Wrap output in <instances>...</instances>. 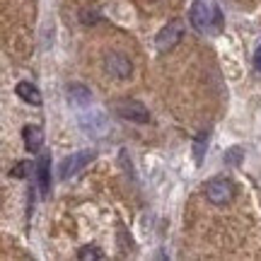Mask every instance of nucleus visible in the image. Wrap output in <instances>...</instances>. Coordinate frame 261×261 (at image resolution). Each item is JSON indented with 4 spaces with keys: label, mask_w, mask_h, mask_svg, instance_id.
I'll use <instances>...</instances> for the list:
<instances>
[{
    "label": "nucleus",
    "mask_w": 261,
    "mask_h": 261,
    "mask_svg": "<svg viewBox=\"0 0 261 261\" xmlns=\"http://www.w3.org/2000/svg\"><path fill=\"white\" fill-rule=\"evenodd\" d=\"M184 34H187L184 22H181V19H169L167 24L158 32V37H155V48H158L160 54H169L174 46L181 44Z\"/></svg>",
    "instance_id": "1"
},
{
    "label": "nucleus",
    "mask_w": 261,
    "mask_h": 261,
    "mask_svg": "<svg viewBox=\"0 0 261 261\" xmlns=\"http://www.w3.org/2000/svg\"><path fill=\"white\" fill-rule=\"evenodd\" d=\"M112 109L114 114H119L121 119H126L130 123H150L148 107L143 102H138V99H116L112 104Z\"/></svg>",
    "instance_id": "2"
},
{
    "label": "nucleus",
    "mask_w": 261,
    "mask_h": 261,
    "mask_svg": "<svg viewBox=\"0 0 261 261\" xmlns=\"http://www.w3.org/2000/svg\"><path fill=\"white\" fill-rule=\"evenodd\" d=\"M205 198L213 205H227L234 198V184L227 177H215L205 184Z\"/></svg>",
    "instance_id": "3"
},
{
    "label": "nucleus",
    "mask_w": 261,
    "mask_h": 261,
    "mask_svg": "<svg viewBox=\"0 0 261 261\" xmlns=\"http://www.w3.org/2000/svg\"><path fill=\"white\" fill-rule=\"evenodd\" d=\"M94 160V150H80V152H70L65 160H61V165H58V177L63 179H70L75 177L77 172H83L90 162Z\"/></svg>",
    "instance_id": "4"
},
{
    "label": "nucleus",
    "mask_w": 261,
    "mask_h": 261,
    "mask_svg": "<svg viewBox=\"0 0 261 261\" xmlns=\"http://www.w3.org/2000/svg\"><path fill=\"white\" fill-rule=\"evenodd\" d=\"M104 70L116 77V80H128L130 75H133V63H130V58L126 54H119V51H112V54H107L102 61Z\"/></svg>",
    "instance_id": "5"
},
{
    "label": "nucleus",
    "mask_w": 261,
    "mask_h": 261,
    "mask_svg": "<svg viewBox=\"0 0 261 261\" xmlns=\"http://www.w3.org/2000/svg\"><path fill=\"white\" fill-rule=\"evenodd\" d=\"M77 121L87 136H104L109 130V121L102 112H83L77 116Z\"/></svg>",
    "instance_id": "6"
},
{
    "label": "nucleus",
    "mask_w": 261,
    "mask_h": 261,
    "mask_svg": "<svg viewBox=\"0 0 261 261\" xmlns=\"http://www.w3.org/2000/svg\"><path fill=\"white\" fill-rule=\"evenodd\" d=\"M189 22L201 34L211 29V10H208V5H205L203 0H194L191 3V8H189Z\"/></svg>",
    "instance_id": "7"
},
{
    "label": "nucleus",
    "mask_w": 261,
    "mask_h": 261,
    "mask_svg": "<svg viewBox=\"0 0 261 261\" xmlns=\"http://www.w3.org/2000/svg\"><path fill=\"white\" fill-rule=\"evenodd\" d=\"M34 172H37V187H39V194L41 196H48L51 191V160L48 155H39L37 165H34Z\"/></svg>",
    "instance_id": "8"
},
{
    "label": "nucleus",
    "mask_w": 261,
    "mask_h": 261,
    "mask_svg": "<svg viewBox=\"0 0 261 261\" xmlns=\"http://www.w3.org/2000/svg\"><path fill=\"white\" fill-rule=\"evenodd\" d=\"M22 140H24V148L29 152H39L41 145H44V130L41 126H34V123H29L22 128Z\"/></svg>",
    "instance_id": "9"
},
{
    "label": "nucleus",
    "mask_w": 261,
    "mask_h": 261,
    "mask_svg": "<svg viewBox=\"0 0 261 261\" xmlns=\"http://www.w3.org/2000/svg\"><path fill=\"white\" fill-rule=\"evenodd\" d=\"M15 92H17V97L22 99V102L32 104V107H41V92H39L37 85H32V83H27V80H22V83H17Z\"/></svg>",
    "instance_id": "10"
},
{
    "label": "nucleus",
    "mask_w": 261,
    "mask_h": 261,
    "mask_svg": "<svg viewBox=\"0 0 261 261\" xmlns=\"http://www.w3.org/2000/svg\"><path fill=\"white\" fill-rule=\"evenodd\" d=\"M191 150H194L196 167H201V165H203V158H205V150H208V130H198V133H196Z\"/></svg>",
    "instance_id": "11"
},
{
    "label": "nucleus",
    "mask_w": 261,
    "mask_h": 261,
    "mask_svg": "<svg viewBox=\"0 0 261 261\" xmlns=\"http://www.w3.org/2000/svg\"><path fill=\"white\" fill-rule=\"evenodd\" d=\"M68 99L73 104H87L92 99V92H90V87H85L80 83H70L68 85Z\"/></svg>",
    "instance_id": "12"
},
{
    "label": "nucleus",
    "mask_w": 261,
    "mask_h": 261,
    "mask_svg": "<svg viewBox=\"0 0 261 261\" xmlns=\"http://www.w3.org/2000/svg\"><path fill=\"white\" fill-rule=\"evenodd\" d=\"M77 259L80 261H102L104 259V252L99 247H94V244H87L83 249H77Z\"/></svg>",
    "instance_id": "13"
},
{
    "label": "nucleus",
    "mask_w": 261,
    "mask_h": 261,
    "mask_svg": "<svg viewBox=\"0 0 261 261\" xmlns=\"http://www.w3.org/2000/svg\"><path fill=\"white\" fill-rule=\"evenodd\" d=\"M29 169H34V167H32V162H27V160H19V162H15V165L10 167V177L24 179L29 174Z\"/></svg>",
    "instance_id": "14"
},
{
    "label": "nucleus",
    "mask_w": 261,
    "mask_h": 261,
    "mask_svg": "<svg viewBox=\"0 0 261 261\" xmlns=\"http://www.w3.org/2000/svg\"><path fill=\"white\" fill-rule=\"evenodd\" d=\"M242 158H244L242 148H230L225 152V165H227V167H237V165L242 162Z\"/></svg>",
    "instance_id": "15"
},
{
    "label": "nucleus",
    "mask_w": 261,
    "mask_h": 261,
    "mask_svg": "<svg viewBox=\"0 0 261 261\" xmlns=\"http://www.w3.org/2000/svg\"><path fill=\"white\" fill-rule=\"evenodd\" d=\"M80 22H83V24H97V22H99V15L83 10V12H80Z\"/></svg>",
    "instance_id": "16"
},
{
    "label": "nucleus",
    "mask_w": 261,
    "mask_h": 261,
    "mask_svg": "<svg viewBox=\"0 0 261 261\" xmlns=\"http://www.w3.org/2000/svg\"><path fill=\"white\" fill-rule=\"evenodd\" d=\"M254 70L261 73V46L256 48V54H254Z\"/></svg>",
    "instance_id": "17"
}]
</instances>
